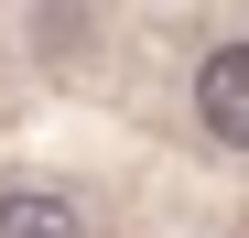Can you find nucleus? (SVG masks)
<instances>
[{
  "label": "nucleus",
  "instance_id": "obj_1",
  "mask_svg": "<svg viewBox=\"0 0 249 238\" xmlns=\"http://www.w3.org/2000/svg\"><path fill=\"white\" fill-rule=\"evenodd\" d=\"M195 108H206V130H217V141H238V152H249V44H217V54H206Z\"/></svg>",
  "mask_w": 249,
  "mask_h": 238
},
{
  "label": "nucleus",
  "instance_id": "obj_2",
  "mask_svg": "<svg viewBox=\"0 0 249 238\" xmlns=\"http://www.w3.org/2000/svg\"><path fill=\"white\" fill-rule=\"evenodd\" d=\"M0 238H87V227H76V206H65V195L22 184V195H0Z\"/></svg>",
  "mask_w": 249,
  "mask_h": 238
}]
</instances>
